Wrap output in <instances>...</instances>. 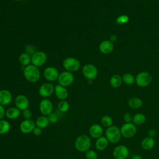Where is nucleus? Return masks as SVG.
Masks as SVG:
<instances>
[{
  "label": "nucleus",
  "mask_w": 159,
  "mask_h": 159,
  "mask_svg": "<svg viewBox=\"0 0 159 159\" xmlns=\"http://www.w3.org/2000/svg\"><path fill=\"white\" fill-rule=\"evenodd\" d=\"M12 99L11 93L7 89L0 90V104L4 106L11 103Z\"/></svg>",
  "instance_id": "a211bd4d"
},
{
  "label": "nucleus",
  "mask_w": 159,
  "mask_h": 159,
  "mask_svg": "<svg viewBox=\"0 0 159 159\" xmlns=\"http://www.w3.org/2000/svg\"><path fill=\"white\" fill-rule=\"evenodd\" d=\"M33 134L35 135V136H39L42 134V129L37 127L35 125V127H34V130H33Z\"/></svg>",
  "instance_id": "e433bc0d"
},
{
  "label": "nucleus",
  "mask_w": 159,
  "mask_h": 159,
  "mask_svg": "<svg viewBox=\"0 0 159 159\" xmlns=\"http://www.w3.org/2000/svg\"><path fill=\"white\" fill-rule=\"evenodd\" d=\"M129 17L127 15H121L117 17L116 23L118 24H124L129 20Z\"/></svg>",
  "instance_id": "473e14b6"
},
{
  "label": "nucleus",
  "mask_w": 159,
  "mask_h": 159,
  "mask_svg": "<svg viewBox=\"0 0 159 159\" xmlns=\"http://www.w3.org/2000/svg\"><path fill=\"white\" fill-rule=\"evenodd\" d=\"M109 141L105 136H101L96 139L95 142L96 148L99 151L104 150L109 145Z\"/></svg>",
  "instance_id": "412c9836"
},
{
  "label": "nucleus",
  "mask_w": 159,
  "mask_h": 159,
  "mask_svg": "<svg viewBox=\"0 0 159 159\" xmlns=\"http://www.w3.org/2000/svg\"><path fill=\"white\" fill-rule=\"evenodd\" d=\"M80 61L74 57H67L63 61V66L66 71L74 72L78 71L80 68Z\"/></svg>",
  "instance_id": "20e7f679"
},
{
  "label": "nucleus",
  "mask_w": 159,
  "mask_h": 159,
  "mask_svg": "<svg viewBox=\"0 0 159 159\" xmlns=\"http://www.w3.org/2000/svg\"><path fill=\"white\" fill-rule=\"evenodd\" d=\"M70 108L69 103L65 100H61L58 104V109L61 112H66Z\"/></svg>",
  "instance_id": "c756f323"
},
{
  "label": "nucleus",
  "mask_w": 159,
  "mask_h": 159,
  "mask_svg": "<svg viewBox=\"0 0 159 159\" xmlns=\"http://www.w3.org/2000/svg\"><path fill=\"white\" fill-rule=\"evenodd\" d=\"M132 119H133V116L131 115V114L129 112L125 113L123 116V120L125 122V123L132 122Z\"/></svg>",
  "instance_id": "c9c22d12"
},
{
  "label": "nucleus",
  "mask_w": 159,
  "mask_h": 159,
  "mask_svg": "<svg viewBox=\"0 0 159 159\" xmlns=\"http://www.w3.org/2000/svg\"><path fill=\"white\" fill-rule=\"evenodd\" d=\"M151 75L147 71H142L137 75L135 78V82L140 87H145L150 84L152 81Z\"/></svg>",
  "instance_id": "423d86ee"
},
{
  "label": "nucleus",
  "mask_w": 159,
  "mask_h": 159,
  "mask_svg": "<svg viewBox=\"0 0 159 159\" xmlns=\"http://www.w3.org/2000/svg\"><path fill=\"white\" fill-rule=\"evenodd\" d=\"M5 114H6V111L4 109V107L3 106L0 104V120L2 119Z\"/></svg>",
  "instance_id": "58836bf2"
},
{
  "label": "nucleus",
  "mask_w": 159,
  "mask_h": 159,
  "mask_svg": "<svg viewBox=\"0 0 159 159\" xmlns=\"http://www.w3.org/2000/svg\"><path fill=\"white\" fill-rule=\"evenodd\" d=\"M35 127V122L32 119H25L19 125L20 130L24 134H29L33 131Z\"/></svg>",
  "instance_id": "2eb2a0df"
},
{
  "label": "nucleus",
  "mask_w": 159,
  "mask_h": 159,
  "mask_svg": "<svg viewBox=\"0 0 159 159\" xmlns=\"http://www.w3.org/2000/svg\"><path fill=\"white\" fill-rule=\"evenodd\" d=\"M117 40V36L116 35H112L111 37H110V41L112 42V43L116 42Z\"/></svg>",
  "instance_id": "ea45409f"
},
{
  "label": "nucleus",
  "mask_w": 159,
  "mask_h": 159,
  "mask_svg": "<svg viewBox=\"0 0 159 159\" xmlns=\"http://www.w3.org/2000/svg\"><path fill=\"white\" fill-rule=\"evenodd\" d=\"M19 63L23 66H27L31 62V56L27 53H22L19 57Z\"/></svg>",
  "instance_id": "bb28decb"
},
{
  "label": "nucleus",
  "mask_w": 159,
  "mask_h": 159,
  "mask_svg": "<svg viewBox=\"0 0 159 159\" xmlns=\"http://www.w3.org/2000/svg\"><path fill=\"white\" fill-rule=\"evenodd\" d=\"M53 85L50 83H45L42 84L39 89V94L41 97L44 98L50 96L54 92Z\"/></svg>",
  "instance_id": "ddd939ff"
},
{
  "label": "nucleus",
  "mask_w": 159,
  "mask_h": 159,
  "mask_svg": "<svg viewBox=\"0 0 159 159\" xmlns=\"http://www.w3.org/2000/svg\"><path fill=\"white\" fill-rule=\"evenodd\" d=\"M20 115V110L16 107H11L6 111L5 116L9 119H16Z\"/></svg>",
  "instance_id": "4be33fe9"
},
{
  "label": "nucleus",
  "mask_w": 159,
  "mask_h": 159,
  "mask_svg": "<svg viewBox=\"0 0 159 159\" xmlns=\"http://www.w3.org/2000/svg\"><path fill=\"white\" fill-rule=\"evenodd\" d=\"M11 129L10 123L6 120H0V134L3 135L7 133Z\"/></svg>",
  "instance_id": "cd10ccee"
},
{
  "label": "nucleus",
  "mask_w": 159,
  "mask_h": 159,
  "mask_svg": "<svg viewBox=\"0 0 159 159\" xmlns=\"http://www.w3.org/2000/svg\"><path fill=\"white\" fill-rule=\"evenodd\" d=\"M53 104L48 99H42L39 103V110L42 115L48 116L53 111Z\"/></svg>",
  "instance_id": "9b49d317"
},
{
  "label": "nucleus",
  "mask_w": 159,
  "mask_h": 159,
  "mask_svg": "<svg viewBox=\"0 0 159 159\" xmlns=\"http://www.w3.org/2000/svg\"><path fill=\"white\" fill-rule=\"evenodd\" d=\"M122 81L126 84H132L135 82L134 76L130 73H125L122 77Z\"/></svg>",
  "instance_id": "7c9ffc66"
},
{
  "label": "nucleus",
  "mask_w": 159,
  "mask_h": 159,
  "mask_svg": "<svg viewBox=\"0 0 159 159\" xmlns=\"http://www.w3.org/2000/svg\"><path fill=\"white\" fill-rule=\"evenodd\" d=\"M148 137H150L155 138L157 135V131L155 129H151L148 130Z\"/></svg>",
  "instance_id": "4c0bfd02"
},
{
  "label": "nucleus",
  "mask_w": 159,
  "mask_h": 159,
  "mask_svg": "<svg viewBox=\"0 0 159 159\" xmlns=\"http://www.w3.org/2000/svg\"><path fill=\"white\" fill-rule=\"evenodd\" d=\"M110 84L111 86L114 88H119L122 82V77L117 74L111 76V79H110Z\"/></svg>",
  "instance_id": "a878e982"
},
{
  "label": "nucleus",
  "mask_w": 159,
  "mask_h": 159,
  "mask_svg": "<svg viewBox=\"0 0 159 159\" xmlns=\"http://www.w3.org/2000/svg\"><path fill=\"white\" fill-rule=\"evenodd\" d=\"M83 76L89 80L95 79L98 75V70L96 67L92 64H86L82 68Z\"/></svg>",
  "instance_id": "1a4fd4ad"
},
{
  "label": "nucleus",
  "mask_w": 159,
  "mask_h": 159,
  "mask_svg": "<svg viewBox=\"0 0 159 159\" xmlns=\"http://www.w3.org/2000/svg\"><path fill=\"white\" fill-rule=\"evenodd\" d=\"M15 1H23V0H14Z\"/></svg>",
  "instance_id": "79ce46f5"
},
{
  "label": "nucleus",
  "mask_w": 159,
  "mask_h": 159,
  "mask_svg": "<svg viewBox=\"0 0 159 159\" xmlns=\"http://www.w3.org/2000/svg\"><path fill=\"white\" fill-rule=\"evenodd\" d=\"M143 102L137 97H132L128 101V105L132 109H139L142 106Z\"/></svg>",
  "instance_id": "393cba45"
},
{
  "label": "nucleus",
  "mask_w": 159,
  "mask_h": 159,
  "mask_svg": "<svg viewBox=\"0 0 159 159\" xmlns=\"http://www.w3.org/2000/svg\"><path fill=\"white\" fill-rule=\"evenodd\" d=\"M54 93L56 97L60 101L65 100L68 96V92L66 88L59 84L54 87Z\"/></svg>",
  "instance_id": "dca6fc26"
},
{
  "label": "nucleus",
  "mask_w": 159,
  "mask_h": 159,
  "mask_svg": "<svg viewBox=\"0 0 159 159\" xmlns=\"http://www.w3.org/2000/svg\"><path fill=\"white\" fill-rule=\"evenodd\" d=\"M120 130L122 137L125 138H131L135 135L137 127L132 122L124 123L121 125Z\"/></svg>",
  "instance_id": "39448f33"
},
{
  "label": "nucleus",
  "mask_w": 159,
  "mask_h": 159,
  "mask_svg": "<svg viewBox=\"0 0 159 159\" xmlns=\"http://www.w3.org/2000/svg\"><path fill=\"white\" fill-rule=\"evenodd\" d=\"M131 159H142V157L141 155H139V154H136L132 156V157L131 158Z\"/></svg>",
  "instance_id": "a19ab883"
},
{
  "label": "nucleus",
  "mask_w": 159,
  "mask_h": 159,
  "mask_svg": "<svg viewBox=\"0 0 159 159\" xmlns=\"http://www.w3.org/2000/svg\"><path fill=\"white\" fill-rule=\"evenodd\" d=\"M35 125L41 128V129H44L48 127L50 124V121L48 119L47 116H40L39 117L37 118L35 120Z\"/></svg>",
  "instance_id": "5701e85b"
},
{
  "label": "nucleus",
  "mask_w": 159,
  "mask_h": 159,
  "mask_svg": "<svg viewBox=\"0 0 159 159\" xmlns=\"http://www.w3.org/2000/svg\"><path fill=\"white\" fill-rule=\"evenodd\" d=\"M59 73L58 70L53 66H48L43 71V76L48 81H54L58 80Z\"/></svg>",
  "instance_id": "f8f14e48"
},
{
  "label": "nucleus",
  "mask_w": 159,
  "mask_h": 159,
  "mask_svg": "<svg viewBox=\"0 0 159 159\" xmlns=\"http://www.w3.org/2000/svg\"><path fill=\"white\" fill-rule=\"evenodd\" d=\"M48 117V119L50 121V123H55L56 122H57L58 119V116L57 115L56 113L55 112H51L50 114H48L47 116Z\"/></svg>",
  "instance_id": "72a5a7b5"
},
{
  "label": "nucleus",
  "mask_w": 159,
  "mask_h": 159,
  "mask_svg": "<svg viewBox=\"0 0 159 159\" xmlns=\"http://www.w3.org/2000/svg\"><path fill=\"white\" fill-rule=\"evenodd\" d=\"M146 120L145 116L142 113H137L133 116L132 123L137 125H143Z\"/></svg>",
  "instance_id": "b1692460"
},
{
  "label": "nucleus",
  "mask_w": 159,
  "mask_h": 159,
  "mask_svg": "<svg viewBox=\"0 0 159 159\" xmlns=\"http://www.w3.org/2000/svg\"><path fill=\"white\" fill-rule=\"evenodd\" d=\"M22 115L25 119H31V117L32 116V111L27 108L22 111Z\"/></svg>",
  "instance_id": "f704fd0d"
},
{
  "label": "nucleus",
  "mask_w": 159,
  "mask_h": 159,
  "mask_svg": "<svg viewBox=\"0 0 159 159\" xmlns=\"http://www.w3.org/2000/svg\"><path fill=\"white\" fill-rule=\"evenodd\" d=\"M23 73L25 78L31 83L37 82L40 77L39 69L33 65H29L25 66Z\"/></svg>",
  "instance_id": "f257e3e1"
},
{
  "label": "nucleus",
  "mask_w": 159,
  "mask_h": 159,
  "mask_svg": "<svg viewBox=\"0 0 159 159\" xmlns=\"http://www.w3.org/2000/svg\"><path fill=\"white\" fill-rule=\"evenodd\" d=\"M47 57L45 52L38 51L34 52L31 56L32 65L39 67L44 65L47 61Z\"/></svg>",
  "instance_id": "6e6552de"
},
{
  "label": "nucleus",
  "mask_w": 159,
  "mask_h": 159,
  "mask_svg": "<svg viewBox=\"0 0 159 159\" xmlns=\"http://www.w3.org/2000/svg\"><path fill=\"white\" fill-rule=\"evenodd\" d=\"M101 123L102 126L107 128L112 125L113 119L111 116L108 115H104L101 119Z\"/></svg>",
  "instance_id": "c85d7f7f"
},
{
  "label": "nucleus",
  "mask_w": 159,
  "mask_h": 159,
  "mask_svg": "<svg viewBox=\"0 0 159 159\" xmlns=\"http://www.w3.org/2000/svg\"><path fill=\"white\" fill-rule=\"evenodd\" d=\"M129 155V148L124 145L116 146L113 151L112 155L115 159H125Z\"/></svg>",
  "instance_id": "9d476101"
},
{
  "label": "nucleus",
  "mask_w": 159,
  "mask_h": 159,
  "mask_svg": "<svg viewBox=\"0 0 159 159\" xmlns=\"http://www.w3.org/2000/svg\"><path fill=\"white\" fill-rule=\"evenodd\" d=\"M91 145L90 137L86 134L79 135L75 141V147L76 149L81 152H86L89 150Z\"/></svg>",
  "instance_id": "f03ea898"
},
{
  "label": "nucleus",
  "mask_w": 159,
  "mask_h": 159,
  "mask_svg": "<svg viewBox=\"0 0 159 159\" xmlns=\"http://www.w3.org/2000/svg\"><path fill=\"white\" fill-rule=\"evenodd\" d=\"M74 81V75L71 72L65 71L59 74L58 78V84L63 86H68L71 85Z\"/></svg>",
  "instance_id": "0eeeda50"
},
{
  "label": "nucleus",
  "mask_w": 159,
  "mask_h": 159,
  "mask_svg": "<svg viewBox=\"0 0 159 159\" xmlns=\"http://www.w3.org/2000/svg\"><path fill=\"white\" fill-rule=\"evenodd\" d=\"M155 145V140L154 138L146 137L142 139L141 142V147L144 150H152Z\"/></svg>",
  "instance_id": "aec40b11"
},
{
  "label": "nucleus",
  "mask_w": 159,
  "mask_h": 159,
  "mask_svg": "<svg viewBox=\"0 0 159 159\" xmlns=\"http://www.w3.org/2000/svg\"><path fill=\"white\" fill-rule=\"evenodd\" d=\"M89 135L94 139H98L103 134V129L102 127L98 124H94L91 125L89 129Z\"/></svg>",
  "instance_id": "f3484780"
},
{
  "label": "nucleus",
  "mask_w": 159,
  "mask_h": 159,
  "mask_svg": "<svg viewBox=\"0 0 159 159\" xmlns=\"http://www.w3.org/2000/svg\"><path fill=\"white\" fill-rule=\"evenodd\" d=\"M99 51L104 54L111 53L114 49V43L110 40H106L101 42L99 45Z\"/></svg>",
  "instance_id": "6ab92c4d"
},
{
  "label": "nucleus",
  "mask_w": 159,
  "mask_h": 159,
  "mask_svg": "<svg viewBox=\"0 0 159 159\" xmlns=\"http://www.w3.org/2000/svg\"><path fill=\"white\" fill-rule=\"evenodd\" d=\"M98 153L93 150H88L86 152L85 157L86 159H98Z\"/></svg>",
  "instance_id": "2f4dec72"
},
{
  "label": "nucleus",
  "mask_w": 159,
  "mask_h": 159,
  "mask_svg": "<svg viewBox=\"0 0 159 159\" xmlns=\"http://www.w3.org/2000/svg\"><path fill=\"white\" fill-rule=\"evenodd\" d=\"M105 137L110 143H117L120 140L122 137L120 128L113 125L109 127H107L105 131Z\"/></svg>",
  "instance_id": "7ed1b4c3"
},
{
  "label": "nucleus",
  "mask_w": 159,
  "mask_h": 159,
  "mask_svg": "<svg viewBox=\"0 0 159 159\" xmlns=\"http://www.w3.org/2000/svg\"><path fill=\"white\" fill-rule=\"evenodd\" d=\"M16 107L20 111H24L28 108L29 106V101L27 97L24 94L17 96L14 100Z\"/></svg>",
  "instance_id": "4468645a"
}]
</instances>
